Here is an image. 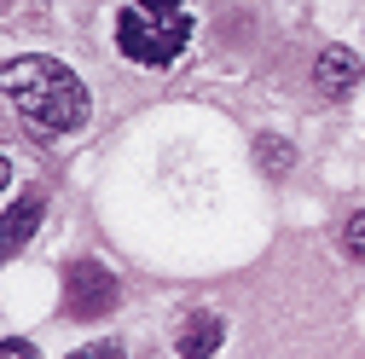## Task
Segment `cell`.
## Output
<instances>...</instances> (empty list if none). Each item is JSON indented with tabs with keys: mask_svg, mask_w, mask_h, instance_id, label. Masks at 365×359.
I'll return each mask as SVG.
<instances>
[{
	"mask_svg": "<svg viewBox=\"0 0 365 359\" xmlns=\"http://www.w3.org/2000/svg\"><path fill=\"white\" fill-rule=\"evenodd\" d=\"M359 76H365V64H359L348 47H325V53L313 58V87H319L325 99H348L354 87H359Z\"/></svg>",
	"mask_w": 365,
	"mask_h": 359,
	"instance_id": "4",
	"label": "cell"
},
{
	"mask_svg": "<svg viewBox=\"0 0 365 359\" xmlns=\"http://www.w3.org/2000/svg\"><path fill=\"white\" fill-rule=\"evenodd\" d=\"M116 296H122V284L99 261H76L64 273V313L70 319H105V313L116 307Z\"/></svg>",
	"mask_w": 365,
	"mask_h": 359,
	"instance_id": "3",
	"label": "cell"
},
{
	"mask_svg": "<svg viewBox=\"0 0 365 359\" xmlns=\"http://www.w3.org/2000/svg\"><path fill=\"white\" fill-rule=\"evenodd\" d=\"M41 192H29V197H18L12 209H6V255H18L29 238H35V227H41Z\"/></svg>",
	"mask_w": 365,
	"mask_h": 359,
	"instance_id": "6",
	"label": "cell"
},
{
	"mask_svg": "<svg viewBox=\"0 0 365 359\" xmlns=\"http://www.w3.org/2000/svg\"><path fill=\"white\" fill-rule=\"evenodd\" d=\"M220 336H226V325L215 319V313H192L186 331H180V353H186V359H209L220 348Z\"/></svg>",
	"mask_w": 365,
	"mask_h": 359,
	"instance_id": "5",
	"label": "cell"
},
{
	"mask_svg": "<svg viewBox=\"0 0 365 359\" xmlns=\"http://www.w3.org/2000/svg\"><path fill=\"white\" fill-rule=\"evenodd\" d=\"M255 151L267 157V168H272V174H284V168H290V145H284V140H261Z\"/></svg>",
	"mask_w": 365,
	"mask_h": 359,
	"instance_id": "8",
	"label": "cell"
},
{
	"mask_svg": "<svg viewBox=\"0 0 365 359\" xmlns=\"http://www.w3.org/2000/svg\"><path fill=\"white\" fill-rule=\"evenodd\" d=\"M342 249H348L354 261H365V209L348 214V227H342Z\"/></svg>",
	"mask_w": 365,
	"mask_h": 359,
	"instance_id": "7",
	"label": "cell"
},
{
	"mask_svg": "<svg viewBox=\"0 0 365 359\" xmlns=\"http://www.w3.org/2000/svg\"><path fill=\"white\" fill-rule=\"evenodd\" d=\"M116 47H122V58L145 64V70H168L192 47V12L180 0H133L116 18Z\"/></svg>",
	"mask_w": 365,
	"mask_h": 359,
	"instance_id": "2",
	"label": "cell"
},
{
	"mask_svg": "<svg viewBox=\"0 0 365 359\" xmlns=\"http://www.w3.org/2000/svg\"><path fill=\"white\" fill-rule=\"evenodd\" d=\"M0 359H35V348L24 336H6V342H0Z\"/></svg>",
	"mask_w": 365,
	"mask_h": 359,
	"instance_id": "10",
	"label": "cell"
},
{
	"mask_svg": "<svg viewBox=\"0 0 365 359\" xmlns=\"http://www.w3.org/2000/svg\"><path fill=\"white\" fill-rule=\"evenodd\" d=\"M6 105L35 133H76L87 122V110H93L81 76L70 64H58V58H41V53L6 64Z\"/></svg>",
	"mask_w": 365,
	"mask_h": 359,
	"instance_id": "1",
	"label": "cell"
},
{
	"mask_svg": "<svg viewBox=\"0 0 365 359\" xmlns=\"http://www.w3.org/2000/svg\"><path fill=\"white\" fill-rule=\"evenodd\" d=\"M70 359H122V342H93V348H81Z\"/></svg>",
	"mask_w": 365,
	"mask_h": 359,
	"instance_id": "9",
	"label": "cell"
}]
</instances>
